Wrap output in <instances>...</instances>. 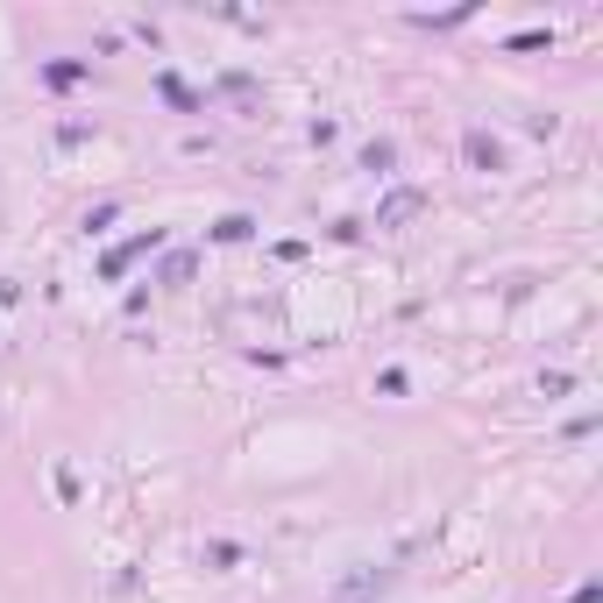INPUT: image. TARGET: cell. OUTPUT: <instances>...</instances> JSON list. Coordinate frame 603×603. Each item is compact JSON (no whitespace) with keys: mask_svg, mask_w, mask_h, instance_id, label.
Instances as JSON below:
<instances>
[{"mask_svg":"<svg viewBox=\"0 0 603 603\" xmlns=\"http://www.w3.org/2000/svg\"><path fill=\"white\" fill-rule=\"evenodd\" d=\"M419 206H426V199H419V192H391V199H384V206H376V228H405V220H412V213H419Z\"/></svg>","mask_w":603,"mask_h":603,"instance_id":"cell-1","label":"cell"},{"mask_svg":"<svg viewBox=\"0 0 603 603\" xmlns=\"http://www.w3.org/2000/svg\"><path fill=\"white\" fill-rule=\"evenodd\" d=\"M157 242H164V235H157V228H149V235H135V242H121V249H114V256H107V277H121V270H128V263H135V256H149V249H157Z\"/></svg>","mask_w":603,"mask_h":603,"instance_id":"cell-2","label":"cell"},{"mask_svg":"<svg viewBox=\"0 0 603 603\" xmlns=\"http://www.w3.org/2000/svg\"><path fill=\"white\" fill-rule=\"evenodd\" d=\"M469 157H476L483 171H497V142H490V135H469Z\"/></svg>","mask_w":603,"mask_h":603,"instance_id":"cell-3","label":"cell"}]
</instances>
